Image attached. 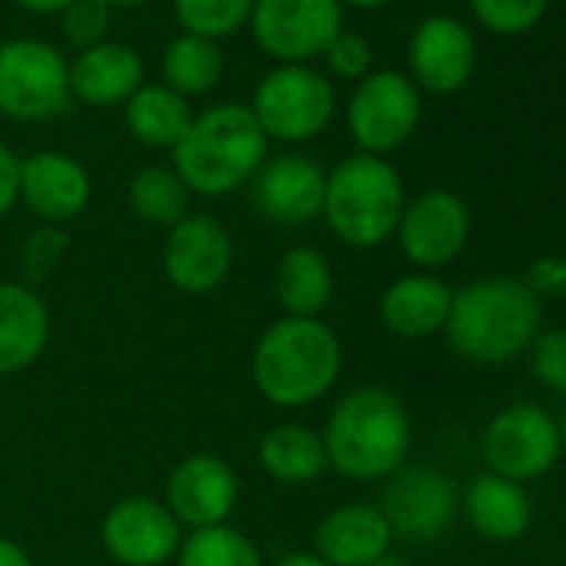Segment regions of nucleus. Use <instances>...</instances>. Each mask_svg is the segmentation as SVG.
Returning a JSON list of instances; mask_svg holds the SVG:
<instances>
[{
  "label": "nucleus",
  "instance_id": "40",
  "mask_svg": "<svg viewBox=\"0 0 566 566\" xmlns=\"http://www.w3.org/2000/svg\"><path fill=\"white\" fill-rule=\"evenodd\" d=\"M273 566H327L314 549H301V553H287V556H280Z\"/></svg>",
  "mask_w": 566,
  "mask_h": 566
},
{
  "label": "nucleus",
  "instance_id": "16",
  "mask_svg": "<svg viewBox=\"0 0 566 566\" xmlns=\"http://www.w3.org/2000/svg\"><path fill=\"white\" fill-rule=\"evenodd\" d=\"M327 174L304 154H280L263 160L253 177L256 210L280 227H307L324 213Z\"/></svg>",
  "mask_w": 566,
  "mask_h": 566
},
{
  "label": "nucleus",
  "instance_id": "42",
  "mask_svg": "<svg viewBox=\"0 0 566 566\" xmlns=\"http://www.w3.org/2000/svg\"><path fill=\"white\" fill-rule=\"evenodd\" d=\"M101 4L114 11V8H137V4H147V0H101Z\"/></svg>",
  "mask_w": 566,
  "mask_h": 566
},
{
  "label": "nucleus",
  "instance_id": "39",
  "mask_svg": "<svg viewBox=\"0 0 566 566\" xmlns=\"http://www.w3.org/2000/svg\"><path fill=\"white\" fill-rule=\"evenodd\" d=\"M14 4L31 11V14H64L74 0H14Z\"/></svg>",
  "mask_w": 566,
  "mask_h": 566
},
{
  "label": "nucleus",
  "instance_id": "5",
  "mask_svg": "<svg viewBox=\"0 0 566 566\" xmlns=\"http://www.w3.org/2000/svg\"><path fill=\"white\" fill-rule=\"evenodd\" d=\"M407 207L397 167L374 154H354L327 174L324 220L354 250H374L397 233Z\"/></svg>",
  "mask_w": 566,
  "mask_h": 566
},
{
  "label": "nucleus",
  "instance_id": "31",
  "mask_svg": "<svg viewBox=\"0 0 566 566\" xmlns=\"http://www.w3.org/2000/svg\"><path fill=\"white\" fill-rule=\"evenodd\" d=\"M549 0H470L476 21L503 38H516L533 31L546 18Z\"/></svg>",
  "mask_w": 566,
  "mask_h": 566
},
{
  "label": "nucleus",
  "instance_id": "25",
  "mask_svg": "<svg viewBox=\"0 0 566 566\" xmlns=\"http://www.w3.org/2000/svg\"><path fill=\"white\" fill-rule=\"evenodd\" d=\"M273 294L283 317H321L334 297V270L317 247H291L273 270Z\"/></svg>",
  "mask_w": 566,
  "mask_h": 566
},
{
  "label": "nucleus",
  "instance_id": "36",
  "mask_svg": "<svg viewBox=\"0 0 566 566\" xmlns=\"http://www.w3.org/2000/svg\"><path fill=\"white\" fill-rule=\"evenodd\" d=\"M64 250H67V237L57 227H44L24 243V270L31 276H44L48 270H54Z\"/></svg>",
  "mask_w": 566,
  "mask_h": 566
},
{
  "label": "nucleus",
  "instance_id": "35",
  "mask_svg": "<svg viewBox=\"0 0 566 566\" xmlns=\"http://www.w3.org/2000/svg\"><path fill=\"white\" fill-rule=\"evenodd\" d=\"M526 291L536 297V301H559L566 297V256L553 253V256H539L530 263L526 276Z\"/></svg>",
  "mask_w": 566,
  "mask_h": 566
},
{
  "label": "nucleus",
  "instance_id": "7",
  "mask_svg": "<svg viewBox=\"0 0 566 566\" xmlns=\"http://www.w3.org/2000/svg\"><path fill=\"white\" fill-rule=\"evenodd\" d=\"M71 101V64L54 44L18 38L0 44V114L38 124L57 117Z\"/></svg>",
  "mask_w": 566,
  "mask_h": 566
},
{
  "label": "nucleus",
  "instance_id": "2",
  "mask_svg": "<svg viewBox=\"0 0 566 566\" xmlns=\"http://www.w3.org/2000/svg\"><path fill=\"white\" fill-rule=\"evenodd\" d=\"M324 450L331 470L347 480H387L410 453V413L387 387H357L337 400L324 427Z\"/></svg>",
  "mask_w": 566,
  "mask_h": 566
},
{
  "label": "nucleus",
  "instance_id": "14",
  "mask_svg": "<svg viewBox=\"0 0 566 566\" xmlns=\"http://www.w3.org/2000/svg\"><path fill=\"white\" fill-rule=\"evenodd\" d=\"M164 503L187 533L223 526L240 503V480L223 457L190 453L170 470Z\"/></svg>",
  "mask_w": 566,
  "mask_h": 566
},
{
  "label": "nucleus",
  "instance_id": "13",
  "mask_svg": "<svg viewBox=\"0 0 566 566\" xmlns=\"http://www.w3.org/2000/svg\"><path fill=\"white\" fill-rule=\"evenodd\" d=\"M233 270V240L210 213H187L167 230L164 273L170 287L190 297L220 291Z\"/></svg>",
  "mask_w": 566,
  "mask_h": 566
},
{
  "label": "nucleus",
  "instance_id": "41",
  "mask_svg": "<svg viewBox=\"0 0 566 566\" xmlns=\"http://www.w3.org/2000/svg\"><path fill=\"white\" fill-rule=\"evenodd\" d=\"M340 4H350V8H360V11H377V8L394 4V0H340Z\"/></svg>",
  "mask_w": 566,
  "mask_h": 566
},
{
  "label": "nucleus",
  "instance_id": "21",
  "mask_svg": "<svg viewBox=\"0 0 566 566\" xmlns=\"http://www.w3.org/2000/svg\"><path fill=\"white\" fill-rule=\"evenodd\" d=\"M453 291L433 273H407L380 297V321L403 340H423L447 327Z\"/></svg>",
  "mask_w": 566,
  "mask_h": 566
},
{
  "label": "nucleus",
  "instance_id": "9",
  "mask_svg": "<svg viewBox=\"0 0 566 566\" xmlns=\"http://www.w3.org/2000/svg\"><path fill=\"white\" fill-rule=\"evenodd\" d=\"M460 510V493L450 473L430 463H403L387 476L380 513L394 539L433 543L440 539Z\"/></svg>",
  "mask_w": 566,
  "mask_h": 566
},
{
  "label": "nucleus",
  "instance_id": "17",
  "mask_svg": "<svg viewBox=\"0 0 566 566\" xmlns=\"http://www.w3.org/2000/svg\"><path fill=\"white\" fill-rule=\"evenodd\" d=\"M91 193V174L71 154L38 150L21 160V200L44 227L77 220L87 210Z\"/></svg>",
  "mask_w": 566,
  "mask_h": 566
},
{
  "label": "nucleus",
  "instance_id": "28",
  "mask_svg": "<svg viewBox=\"0 0 566 566\" xmlns=\"http://www.w3.org/2000/svg\"><path fill=\"white\" fill-rule=\"evenodd\" d=\"M127 200H130V210L144 223L160 227V230H170L174 223H180L187 217L190 190L177 177L174 167L154 164V167H144V170L134 174L130 190H127Z\"/></svg>",
  "mask_w": 566,
  "mask_h": 566
},
{
  "label": "nucleus",
  "instance_id": "10",
  "mask_svg": "<svg viewBox=\"0 0 566 566\" xmlns=\"http://www.w3.org/2000/svg\"><path fill=\"white\" fill-rule=\"evenodd\" d=\"M420 87L397 71H370L350 97L347 127L360 154L384 157L403 147L420 124Z\"/></svg>",
  "mask_w": 566,
  "mask_h": 566
},
{
  "label": "nucleus",
  "instance_id": "11",
  "mask_svg": "<svg viewBox=\"0 0 566 566\" xmlns=\"http://www.w3.org/2000/svg\"><path fill=\"white\" fill-rule=\"evenodd\" d=\"M559 423L536 403H513L500 410L483 430L486 473L513 483L549 473V467L559 460Z\"/></svg>",
  "mask_w": 566,
  "mask_h": 566
},
{
  "label": "nucleus",
  "instance_id": "44",
  "mask_svg": "<svg viewBox=\"0 0 566 566\" xmlns=\"http://www.w3.org/2000/svg\"><path fill=\"white\" fill-rule=\"evenodd\" d=\"M559 443L566 447V410H563V417H559Z\"/></svg>",
  "mask_w": 566,
  "mask_h": 566
},
{
  "label": "nucleus",
  "instance_id": "18",
  "mask_svg": "<svg viewBox=\"0 0 566 566\" xmlns=\"http://www.w3.org/2000/svg\"><path fill=\"white\" fill-rule=\"evenodd\" d=\"M476 67V44L457 18H427L410 38L413 84L430 94H457L470 84Z\"/></svg>",
  "mask_w": 566,
  "mask_h": 566
},
{
  "label": "nucleus",
  "instance_id": "27",
  "mask_svg": "<svg viewBox=\"0 0 566 566\" xmlns=\"http://www.w3.org/2000/svg\"><path fill=\"white\" fill-rule=\"evenodd\" d=\"M164 87H170L180 97H203L210 94L223 77V51L217 41L180 34L167 44L160 57Z\"/></svg>",
  "mask_w": 566,
  "mask_h": 566
},
{
  "label": "nucleus",
  "instance_id": "30",
  "mask_svg": "<svg viewBox=\"0 0 566 566\" xmlns=\"http://www.w3.org/2000/svg\"><path fill=\"white\" fill-rule=\"evenodd\" d=\"M256 0H174V14L184 34L223 41L250 24Z\"/></svg>",
  "mask_w": 566,
  "mask_h": 566
},
{
  "label": "nucleus",
  "instance_id": "23",
  "mask_svg": "<svg viewBox=\"0 0 566 566\" xmlns=\"http://www.w3.org/2000/svg\"><path fill=\"white\" fill-rule=\"evenodd\" d=\"M460 506H463L470 526L493 543L520 539L533 520V503H530V493L523 490V483L503 480L496 473H480L467 486Z\"/></svg>",
  "mask_w": 566,
  "mask_h": 566
},
{
  "label": "nucleus",
  "instance_id": "12",
  "mask_svg": "<svg viewBox=\"0 0 566 566\" xmlns=\"http://www.w3.org/2000/svg\"><path fill=\"white\" fill-rule=\"evenodd\" d=\"M187 530L164 500L134 493L117 500L101 520L104 553L117 566H164L177 556Z\"/></svg>",
  "mask_w": 566,
  "mask_h": 566
},
{
  "label": "nucleus",
  "instance_id": "37",
  "mask_svg": "<svg viewBox=\"0 0 566 566\" xmlns=\"http://www.w3.org/2000/svg\"><path fill=\"white\" fill-rule=\"evenodd\" d=\"M21 200V157L0 144V220H4L14 203Z\"/></svg>",
  "mask_w": 566,
  "mask_h": 566
},
{
  "label": "nucleus",
  "instance_id": "24",
  "mask_svg": "<svg viewBox=\"0 0 566 566\" xmlns=\"http://www.w3.org/2000/svg\"><path fill=\"white\" fill-rule=\"evenodd\" d=\"M256 463L280 486H311L331 470L324 437L307 423L270 427L256 443Z\"/></svg>",
  "mask_w": 566,
  "mask_h": 566
},
{
  "label": "nucleus",
  "instance_id": "6",
  "mask_svg": "<svg viewBox=\"0 0 566 566\" xmlns=\"http://www.w3.org/2000/svg\"><path fill=\"white\" fill-rule=\"evenodd\" d=\"M250 111L266 140L304 144L327 130L337 111V94L311 64H280L256 84Z\"/></svg>",
  "mask_w": 566,
  "mask_h": 566
},
{
  "label": "nucleus",
  "instance_id": "33",
  "mask_svg": "<svg viewBox=\"0 0 566 566\" xmlns=\"http://www.w3.org/2000/svg\"><path fill=\"white\" fill-rule=\"evenodd\" d=\"M61 28L74 48L91 51V48L104 44L111 34V8L101 4V0H74V4L61 14Z\"/></svg>",
  "mask_w": 566,
  "mask_h": 566
},
{
  "label": "nucleus",
  "instance_id": "32",
  "mask_svg": "<svg viewBox=\"0 0 566 566\" xmlns=\"http://www.w3.org/2000/svg\"><path fill=\"white\" fill-rule=\"evenodd\" d=\"M526 354L536 384L566 397V331H539Z\"/></svg>",
  "mask_w": 566,
  "mask_h": 566
},
{
  "label": "nucleus",
  "instance_id": "19",
  "mask_svg": "<svg viewBox=\"0 0 566 566\" xmlns=\"http://www.w3.org/2000/svg\"><path fill=\"white\" fill-rule=\"evenodd\" d=\"M51 344V311L21 280H0V377L34 367Z\"/></svg>",
  "mask_w": 566,
  "mask_h": 566
},
{
  "label": "nucleus",
  "instance_id": "26",
  "mask_svg": "<svg viewBox=\"0 0 566 566\" xmlns=\"http://www.w3.org/2000/svg\"><path fill=\"white\" fill-rule=\"evenodd\" d=\"M124 117H127L130 137L154 150H174L193 120L187 97L174 94L164 84H144L124 104Z\"/></svg>",
  "mask_w": 566,
  "mask_h": 566
},
{
  "label": "nucleus",
  "instance_id": "34",
  "mask_svg": "<svg viewBox=\"0 0 566 566\" xmlns=\"http://www.w3.org/2000/svg\"><path fill=\"white\" fill-rule=\"evenodd\" d=\"M324 61H327L331 74L347 77V81H364L374 67V51H370V41L364 34L340 31L334 38V44L327 48Z\"/></svg>",
  "mask_w": 566,
  "mask_h": 566
},
{
  "label": "nucleus",
  "instance_id": "20",
  "mask_svg": "<svg viewBox=\"0 0 566 566\" xmlns=\"http://www.w3.org/2000/svg\"><path fill=\"white\" fill-rule=\"evenodd\" d=\"M394 533L377 503H340L314 526V553L327 566H367L390 553Z\"/></svg>",
  "mask_w": 566,
  "mask_h": 566
},
{
  "label": "nucleus",
  "instance_id": "8",
  "mask_svg": "<svg viewBox=\"0 0 566 566\" xmlns=\"http://www.w3.org/2000/svg\"><path fill=\"white\" fill-rule=\"evenodd\" d=\"M253 41L280 64L324 57L344 31L340 0H256L250 14Z\"/></svg>",
  "mask_w": 566,
  "mask_h": 566
},
{
  "label": "nucleus",
  "instance_id": "22",
  "mask_svg": "<svg viewBox=\"0 0 566 566\" xmlns=\"http://www.w3.org/2000/svg\"><path fill=\"white\" fill-rule=\"evenodd\" d=\"M144 87V61L134 48L104 41L71 64V97L87 107L127 104Z\"/></svg>",
  "mask_w": 566,
  "mask_h": 566
},
{
  "label": "nucleus",
  "instance_id": "38",
  "mask_svg": "<svg viewBox=\"0 0 566 566\" xmlns=\"http://www.w3.org/2000/svg\"><path fill=\"white\" fill-rule=\"evenodd\" d=\"M0 566H34V563H31V553L18 539L0 536Z\"/></svg>",
  "mask_w": 566,
  "mask_h": 566
},
{
  "label": "nucleus",
  "instance_id": "1",
  "mask_svg": "<svg viewBox=\"0 0 566 566\" xmlns=\"http://www.w3.org/2000/svg\"><path fill=\"white\" fill-rule=\"evenodd\" d=\"M344 370V347L321 317H280L253 344L250 374L256 394L280 407L301 410L324 400Z\"/></svg>",
  "mask_w": 566,
  "mask_h": 566
},
{
  "label": "nucleus",
  "instance_id": "29",
  "mask_svg": "<svg viewBox=\"0 0 566 566\" xmlns=\"http://www.w3.org/2000/svg\"><path fill=\"white\" fill-rule=\"evenodd\" d=\"M174 563L177 566H266L256 543L230 523L187 533Z\"/></svg>",
  "mask_w": 566,
  "mask_h": 566
},
{
  "label": "nucleus",
  "instance_id": "3",
  "mask_svg": "<svg viewBox=\"0 0 566 566\" xmlns=\"http://www.w3.org/2000/svg\"><path fill=\"white\" fill-rule=\"evenodd\" d=\"M539 301L516 276H483L453 291L447 340L473 364H510L539 334Z\"/></svg>",
  "mask_w": 566,
  "mask_h": 566
},
{
  "label": "nucleus",
  "instance_id": "15",
  "mask_svg": "<svg viewBox=\"0 0 566 566\" xmlns=\"http://www.w3.org/2000/svg\"><path fill=\"white\" fill-rule=\"evenodd\" d=\"M394 237L413 266H447L470 240V210L453 190H427L403 207Z\"/></svg>",
  "mask_w": 566,
  "mask_h": 566
},
{
  "label": "nucleus",
  "instance_id": "43",
  "mask_svg": "<svg viewBox=\"0 0 566 566\" xmlns=\"http://www.w3.org/2000/svg\"><path fill=\"white\" fill-rule=\"evenodd\" d=\"M367 566H407V563L387 553V556H380V559H374V563H367Z\"/></svg>",
  "mask_w": 566,
  "mask_h": 566
},
{
  "label": "nucleus",
  "instance_id": "4",
  "mask_svg": "<svg viewBox=\"0 0 566 566\" xmlns=\"http://www.w3.org/2000/svg\"><path fill=\"white\" fill-rule=\"evenodd\" d=\"M266 134L243 104H217L193 114L187 134L170 150L174 170L190 193L227 197L240 190L266 160Z\"/></svg>",
  "mask_w": 566,
  "mask_h": 566
}]
</instances>
